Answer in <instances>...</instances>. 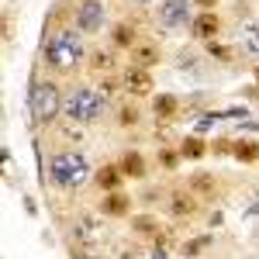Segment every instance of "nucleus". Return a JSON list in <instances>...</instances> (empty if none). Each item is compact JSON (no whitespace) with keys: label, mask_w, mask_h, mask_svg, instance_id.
Instances as JSON below:
<instances>
[{"label":"nucleus","mask_w":259,"mask_h":259,"mask_svg":"<svg viewBox=\"0 0 259 259\" xmlns=\"http://www.w3.org/2000/svg\"><path fill=\"white\" fill-rule=\"evenodd\" d=\"M107 21V11L100 0H80L76 4V28L80 31H100Z\"/></svg>","instance_id":"5"},{"label":"nucleus","mask_w":259,"mask_h":259,"mask_svg":"<svg viewBox=\"0 0 259 259\" xmlns=\"http://www.w3.org/2000/svg\"><path fill=\"white\" fill-rule=\"evenodd\" d=\"M132 225L139 228L142 235H156V232H159V225H156V221H152V218H135V221H132Z\"/></svg>","instance_id":"21"},{"label":"nucleus","mask_w":259,"mask_h":259,"mask_svg":"<svg viewBox=\"0 0 259 259\" xmlns=\"http://www.w3.org/2000/svg\"><path fill=\"white\" fill-rule=\"evenodd\" d=\"M83 59V38L76 31H59L45 41V66L56 73H69L76 69Z\"/></svg>","instance_id":"2"},{"label":"nucleus","mask_w":259,"mask_h":259,"mask_svg":"<svg viewBox=\"0 0 259 259\" xmlns=\"http://www.w3.org/2000/svg\"><path fill=\"white\" fill-rule=\"evenodd\" d=\"M135 121H139V111H135V107H121L118 124H124V128H128V124H135Z\"/></svg>","instance_id":"22"},{"label":"nucleus","mask_w":259,"mask_h":259,"mask_svg":"<svg viewBox=\"0 0 259 259\" xmlns=\"http://www.w3.org/2000/svg\"><path fill=\"white\" fill-rule=\"evenodd\" d=\"M104 111V97L90 87H73L66 97H62V114L76 124H94Z\"/></svg>","instance_id":"3"},{"label":"nucleus","mask_w":259,"mask_h":259,"mask_svg":"<svg viewBox=\"0 0 259 259\" xmlns=\"http://www.w3.org/2000/svg\"><path fill=\"white\" fill-rule=\"evenodd\" d=\"M128 204L132 200L124 197V194H104V204H100V214H107V218H124L128 214Z\"/></svg>","instance_id":"11"},{"label":"nucleus","mask_w":259,"mask_h":259,"mask_svg":"<svg viewBox=\"0 0 259 259\" xmlns=\"http://www.w3.org/2000/svg\"><path fill=\"white\" fill-rule=\"evenodd\" d=\"M207 49H211V56H218V59H232V52H228L225 45H218V41H207Z\"/></svg>","instance_id":"23"},{"label":"nucleus","mask_w":259,"mask_h":259,"mask_svg":"<svg viewBox=\"0 0 259 259\" xmlns=\"http://www.w3.org/2000/svg\"><path fill=\"white\" fill-rule=\"evenodd\" d=\"M256 83H259V66H256Z\"/></svg>","instance_id":"29"},{"label":"nucleus","mask_w":259,"mask_h":259,"mask_svg":"<svg viewBox=\"0 0 259 259\" xmlns=\"http://www.w3.org/2000/svg\"><path fill=\"white\" fill-rule=\"evenodd\" d=\"M73 259H97V256H90V252H73Z\"/></svg>","instance_id":"27"},{"label":"nucleus","mask_w":259,"mask_h":259,"mask_svg":"<svg viewBox=\"0 0 259 259\" xmlns=\"http://www.w3.org/2000/svg\"><path fill=\"white\" fill-rule=\"evenodd\" d=\"M73 235H76V242H83V245H100V242H104V221L94 218V214H80L76 225H73Z\"/></svg>","instance_id":"6"},{"label":"nucleus","mask_w":259,"mask_h":259,"mask_svg":"<svg viewBox=\"0 0 259 259\" xmlns=\"http://www.w3.org/2000/svg\"><path fill=\"white\" fill-rule=\"evenodd\" d=\"M135 4H152V0H135Z\"/></svg>","instance_id":"28"},{"label":"nucleus","mask_w":259,"mask_h":259,"mask_svg":"<svg viewBox=\"0 0 259 259\" xmlns=\"http://www.w3.org/2000/svg\"><path fill=\"white\" fill-rule=\"evenodd\" d=\"M190 31H194V38H200V41H214L218 31H221V18L214 11H200L197 18L190 21Z\"/></svg>","instance_id":"8"},{"label":"nucleus","mask_w":259,"mask_h":259,"mask_svg":"<svg viewBox=\"0 0 259 259\" xmlns=\"http://www.w3.org/2000/svg\"><path fill=\"white\" fill-rule=\"evenodd\" d=\"M232 152H235V159H242V162H256L259 159V145L256 142H235Z\"/></svg>","instance_id":"18"},{"label":"nucleus","mask_w":259,"mask_h":259,"mask_svg":"<svg viewBox=\"0 0 259 259\" xmlns=\"http://www.w3.org/2000/svg\"><path fill=\"white\" fill-rule=\"evenodd\" d=\"M190 187H194V190H200V194H214V180H211V173H194Z\"/></svg>","instance_id":"20"},{"label":"nucleus","mask_w":259,"mask_h":259,"mask_svg":"<svg viewBox=\"0 0 259 259\" xmlns=\"http://www.w3.org/2000/svg\"><path fill=\"white\" fill-rule=\"evenodd\" d=\"M111 38H114V45H118V49H135V45H139V41H135V24H128V21L114 24Z\"/></svg>","instance_id":"14"},{"label":"nucleus","mask_w":259,"mask_h":259,"mask_svg":"<svg viewBox=\"0 0 259 259\" xmlns=\"http://www.w3.org/2000/svg\"><path fill=\"white\" fill-rule=\"evenodd\" d=\"M124 90L132 97H149L152 94V73L142 69V66H128L124 69Z\"/></svg>","instance_id":"7"},{"label":"nucleus","mask_w":259,"mask_h":259,"mask_svg":"<svg viewBox=\"0 0 259 259\" xmlns=\"http://www.w3.org/2000/svg\"><path fill=\"white\" fill-rule=\"evenodd\" d=\"M187 11H190L187 0H162L159 4V24L162 28H180V24H187Z\"/></svg>","instance_id":"9"},{"label":"nucleus","mask_w":259,"mask_h":259,"mask_svg":"<svg viewBox=\"0 0 259 259\" xmlns=\"http://www.w3.org/2000/svg\"><path fill=\"white\" fill-rule=\"evenodd\" d=\"M169 211H173L177 218H183V214H194V211H197V197L180 190V194H173V197H169Z\"/></svg>","instance_id":"13"},{"label":"nucleus","mask_w":259,"mask_h":259,"mask_svg":"<svg viewBox=\"0 0 259 259\" xmlns=\"http://www.w3.org/2000/svg\"><path fill=\"white\" fill-rule=\"evenodd\" d=\"M249 49H252V52H259V35H249Z\"/></svg>","instance_id":"26"},{"label":"nucleus","mask_w":259,"mask_h":259,"mask_svg":"<svg viewBox=\"0 0 259 259\" xmlns=\"http://www.w3.org/2000/svg\"><path fill=\"white\" fill-rule=\"evenodd\" d=\"M121 173L132 180H142L145 177V159H142L139 152H124V159H121Z\"/></svg>","instance_id":"15"},{"label":"nucleus","mask_w":259,"mask_h":259,"mask_svg":"<svg viewBox=\"0 0 259 259\" xmlns=\"http://www.w3.org/2000/svg\"><path fill=\"white\" fill-rule=\"evenodd\" d=\"M90 69H97V73H111V69H114V52H104V49L90 52Z\"/></svg>","instance_id":"17"},{"label":"nucleus","mask_w":259,"mask_h":259,"mask_svg":"<svg viewBox=\"0 0 259 259\" xmlns=\"http://www.w3.org/2000/svg\"><path fill=\"white\" fill-rule=\"evenodd\" d=\"M194 4H197L200 11H214V4H218V0H194Z\"/></svg>","instance_id":"24"},{"label":"nucleus","mask_w":259,"mask_h":259,"mask_svg":"<svg viewBox=\"0 0 259 259\" xmlns=\"http://www.w3.org/2000/svg\"><path fill=\"white\" fill-rule=\"evenodd\" d=\"M121 180H124L121 166H100L97 173H94V183H97L100 190H107V194H114V190H118Z\"/></svg>","instance_id":"10"},{"label":"nucleus","mask_w":259,"mask_h":259,"mask_svg":"<svg viewBox=\"0 0 259 259\" xmlns=\"http://www.w3.org/2000/svg\"><path fill=\"white\" fill-rule=\"evenodd\" d=\"M49 180L62 187V190H76L83 187L87 180H90V162L83 152L76 149H66V152H56L52 159H49Z\"/></svg>","instance_id":"1"},{"label":"nucleus","mask_w":259,"mask_h":259,"mask_svg":"<svg viewBox=\"0 0 259 259\" xmlns=\"http://www.w3.org/2000/svg\"><path fill=\"white\" fill-rule=\"evenodd\" d=\"M180 152H183L187 159H200V156H204L207 149H204V142H200V139H194V135H190V139L183 142V149H180Z\"/></svg>","instance_id":"19"},{"label":"nucleus","mask_w":259,"mask_h":259,"mask_svg":"<svg viewBox=\"0 0 259 259\" xmlns=\"http://www.w3.org/2000/svg\"><path fill=\"white\" fill-rule=\"evenodd\" d=\"M173 114H177V97H173V94H159V97H156V118L169 121Z\"/></svg>","instance_id":"16"},{"label":"nucleus","mask_w":259,"mask_h":259,"mask_svg":"<svg viewBox=\"0 0 259 259\" xmlns=\"http://www.w3.org/2000/svg\"><path fill=\"white\" fill-rule=\"evenodd\" d=\"M156 62H159V49H156V45H135V49H132V66L149 69V66H156Z\"/></svg>","instance_id":"12"},{"label":"nucleus","mask_w":259,"mask_h":259,"mask_svg":"<svg viewBox=\"0 0 259 259\" xmlns=\"http://www.w3.org/2000/svg\"><path fill=\"white\" fill-rule=\"evenodd\" d=\"M162 166H169V169H173V166H177V156H173V152H166V156H162Z\"/></svg>","instance_id":"25"},{"label":"nucleus","mask_w":259,"mask_h":259,"mask_svg":"<svg viewBox=\"0 0 259 259\" xmlns=\"http://www.w3.org/2000/svg\"><path fill=\"white\" fill-rule=\"evenodd\" d=\"M59 111H62L59 87L52 80L35 83V90H31V118L38 121V124H52V121L59 118Z\"/></svg>","instance_id":"4"}]
</instances>
